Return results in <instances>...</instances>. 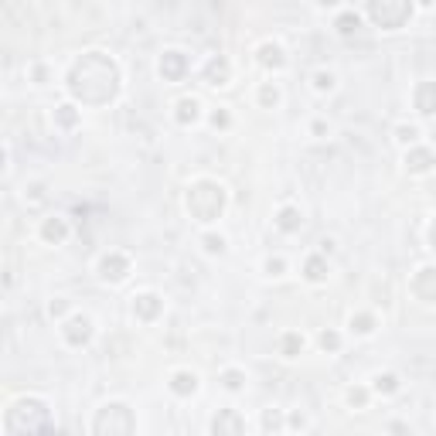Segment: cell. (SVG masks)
Masks as SVG:
<instances>
[{
	"label": "cell",
	"instance_id": "obj_1",
	"mask_svg": "<svg viewBox=\"0 0 436 436\" xmlns=\"http://www.w3.org/2000/svg\"><path fill=\"white\" fill-rule=\"evenodd\" d=\"M58 334H62V341H65L69 348H85V344L96 337V321H92L89 314L72 310V314L58 324Z\"/></svg>",
	"mask_w": 436,
	"mask_h": 436
},
{
	"label": "cell",
	"instance_id": "obj_2",
	"mask_svg": "<svg viewBox=\"0 0 436 436\" xmlns=\"http://www.w3.org/2000/svg\"><path fill=\"white\" fill-rule=\"evenodd\" d=\"M96 273H99V280L109 283V286H116V283H123L129 276V259L123 256V253H106L103 259H99V266H96Z\"/></svg>",
	"mask_w": 436,
	"mask_h": 436
},
{
	"label": "cell",
	"instance_id": "obj_3",
	"mask_svg": "<svg viewBox=\"0 0 436 436\" xmlns=\"http://www.w3.org/2000/svg\"><path fill=\"white\" fill-rule=\"evenodd\" d=\"M188 69H191V58L178 48H171V52H160V62H157V72L164 78H171V82H181V78L188 76Z\"/></svg>",
	"mask_w": 436,
	"mask_h": 436
},
{
	"label": "cell",
	"instance_id": "obj_4",
	"mask_svg": "<svg viewBox=\"0 0 436 436\" xmlns=\"http://www.w3.org/2000/svg\"><path fill=\"white\" fill-rule=\"evenodd\" d=\"M256 62L266 69V72H283L286 69V48H283L280 41H273V38H266L262 45L256 48Z\"/></svg>",
	"mask_w": 436,
	"mask_h": 436
},
{
	"label": "cell",
	"instance_id": "obj_5",
	"mask_svg": "<svg viewBox=\"0 0 436 436\" xmlns=\"http://www.w3.org/2000/svg\"><path fill=\"white\" fill-rule=\"evenodd\" d=\"M211 436H246V419L235 409H218L211 419Z\"/></svg>",
	"mask_w": 436,
	"mask_h": 436
},
{
	"label": "cell",
	"instance_id": "obj_6",
	"mask_svg": "<svg viewBox=\"0 0 436 436\" xmlns=\"http://www.w3.org/2000/svg\"><path fill=\"white\" fill-rule=\"evenodd\" d=\"M69 222H65V215H45L41 218V225H38V239L41 242H48V246H62L65 239H69Z\"/></svg>",
	"mask_w": 436,
	"mask_h": 436
},
{
	"label": "cell",
	"instance_id": "obj_7",
	"mask_svg": "<svg viewBox=\"0 0 436 436\" xmlns=\"http://www.w3.org/2000/svg\"><path fill=\"white\" fill-rule=\"evenodd\" d=\"M167 388L181 395V399H191L198 388H202V379H198V372H191V368H174L171 372V379H167Z\"/></svg>",
	"mask_w": 436,
	"mask_h": 436
},
{
	"label": "cell",
	"instance_id": "obj_8",
	"mask_svg": "<svg viewBox=\"0 0 436 436\" xmlns=\"http://www.w3.org/2000/svg\"><path fill=\"white\" fill-rule=\"evenodd\" d=\"M202 76H205V82L211 85V89H225V85L232 82V65L222 58V55H218V58L211 55L205 65H202Z\"/></svg>",
	"mask_w": 436,
	"mask_h": 436
},
{
	"label": "cell",
	"instance_id": "obj_9",
	"mask_svg": "<svg viewBox=\"0 0 436 436\" xmlns=\"http://www.w3.org/2000/svg\"><path fill=\"white\" fill-rule=\"evenodd\" d=\"M202 116H205V109H202L198 96H181L174 103V120L181 127H195V123H202Z\"/></svg>",
	"mask_w": 436,
	"mask_h": 436
},
{
	"label": "cell",
	"instance_id": "obj_10",
	"mask_svg": "<svg viewBox=\"0 0 436 436\" xmlns=\"http://www.w3.org/2000/svg\"><path fill=\"white\" fill-rule=\"evenodd\" d=\"M273 225H276L283 235H293V232H300V229H304V208L280 205V208H276V218H273Z\"/></svg>",
	"mask_w": 436,
	"mask_h": 436
},
{
	"label": "cell",
	"instance_id": "obj_11",
	"mask_svg": "<svg viewBox=\"0 0 436 436\" xmlns=\"http://www.w3.org/2000/svg\"><path fill=\"white\" fill-rule=\"evenodd\" d=\"M328 276H331V266H328L324 253H321V249L310 253V256L304 259V280H307L310 286H321V283H328Z\"/></svg>",
	"mask_w": 436,
	"mask_h": 436
},
{
	"label": "cell",
	"instance_id": "obj_12",
	"mask_svg": "<svg viewBox=\"0 0 436 436\" xmlns=\"http://www.w3.org/2000/svg\"><path fill=\"white\" fill-rule=\"evenodd\" d=\"M368 388H372V395H382V399H388V395H399V392H402V379H399L395 372H375Z\"/></svg>",
	"mask_w": 436,
	"mask_h": 436
},
{
	"label": "cell",
	"instance_id": "obj_13",
	"mask_svg": "<svg viewBox=\"0 0 436 436\" xmlns=\"http://www.w3.org/2000/svg\"><path fill=\"white\" fill-rule=\"evenodd\" d=\"M433 164H436V154L433 150H426L423 143L412 147V150H406V167H409V174H430Z\"/></svg>",
	"mask_w": 436,
	"mask_h": 436
},
{
	"label": "cell",
	"instance_id": "obj_14",
	"mask_svg": "<svg viewBox=\"0 0 436 436\" xmlns=\"http://www.w3.org/2000/svg\"><path fill=\"white\" fill-rule=\"evenodd\" d=\"M358 27H361V14L355 10V7H337V21H334V31H337L341 38H351Z\"/></svg>",
	"mask_w": 436,
	"mask_h": 436
},
{
	"label": "cell",
	"instance_id": "obj_15",
	"mask_svg": "<svg viewBox=\"0 0 436 436\" xmlns=\"http://www.w3.org/2000/svg\"><path fill=\"white\" fill-rule=\"evenodd\" d=\"M256 99H259V106H262V109H276V106L283 103V89H280V82H276V78H266V82H259Z\"/></svg>",
	"mask_w": 436,
	"mask_h": 436
},
{
	"label": "cell",
	"instance_id": "obj_16",
	"mask_svg": "<svg viewBox=\"0 0 436 436\" xmlns=\"http://www.w3.org/2000/svg\"><path fill=\"white\" fill-rule=\"evenodd\" d=\"M392 136H395V143H399V147L412 150V147H419V143H423V127H419V123H399V127L392 129Z\"/></svg>",
	"mask_w": 436,
	"mask_h": 436
},
{
	"label": "cell",
	"instance_id": "obj_17",
	"mask_svg": "<svg viewBox=\"0 0 436 436\" xmlns=\"http://www.w3.org/2000/svg\"><path fill=\"white\" fill-rule=\"evenodd\" d=\"M310 89H314L317 96L337 92V72H334V69H317V72L310 76Z\"/></svg>",
	"mask_w": 436,
	"mask_h": 436
},
{
	"label": "cell",
	"instance_id": "obj_18",
	"mask_svg": "<svg viewBox=\"0 0 436 436\" xmlns=\"http://www.w3.org/2000/svg\"><path fill=\"white\" fill-rule=\"evenodd\" d=\"M218 382H222V388H225V392H246V385H249V375H246L242 368L229 365V368H222Z\"/></svg>",
	"mask_w": 436,
	"mask_h": 436
},
{
	"label": "cell",
	"instance_id": "obj_19",
	"mask_svg": "<svg viewBox=\"0 0 436 436\" xmlns=\"http://www.w3.org/2000/svg\"><path fill=\"white\" fill-rule=\"evenodd\" d=\"M202 249H205V256H225L229 253V239L222 232H202Z\"/></svg>",
	"mask_w": 436,
	"mask_h": 436
},
{
	"label": "cell",
	"instance_id": "obj_20",
	"mask_svg": "<svg viewBox=\"0 0 436 436\" xmlns=\"http://www.w3.org/2000/svg\"><path fill=\"white\" fill-rule=\"evenodd\" d=\"M304 344H307V341H304V334L286 331L280 337V355H283V358H300V355H304Z\"/></svg>",
	"mask_w": 436,
	"mask_h": 436
},
{
	"label": "cell",
	"instance_id": "obj_21",
	"mask_svg": "<svg viewBox=\"0 0 436 436\" xmlns=\"http://www.w3.org/2000/svg\"><path fill=\"white\" fill-rule=\"evenodd\" d=\"M348 328H351L355 337H372V334L379 331V321L368 317V314H351V317H348Z\"/></svg>",
	"mask_w": 436,
	"mask_h": 436
},
{
	"label": "cell",
	"instance_id": "obj_22",
	"mask_svg": "<svg viewBox=\"0 0 436 436\" xmlns=\"http://www.w3.org/2000/svg\"><path fill=\"white\" fill-rule=\"evenodd\" d=\"M419 92H426V99H416V113L419 116H436V82H423Z\"/></svg>",
	"mask_w": 436,
	"mask_h": 436
},
{
	"label": "cell",
	"instance_id": "obj_23",
	"mask_svg": "<svg viewBox=\"0 0 436 436\" xmlns=\"http://www.w3.org/2000/svg\"><path fill=\"white\" fill-rule=\"evenodd\" d=\"M286 269H290V266H286V259L283 256H266L262 259V276H266V280H283Z\"/></svg>",
	"mask_w": 436,
	"mask_h": 436
},
{
	"label": "cell",
	"instance_id": "obj_24",
	"mask_svg": "<svg viewBox=\"0 0 436 436\" xmlns=\"http://www.w3.org/2000/svg\"><path fill=\"white\" fill-rule=\"evenodd\" d=\"M344 399H348L351 409H365L368 399H372V388H368V385H351V388L344 392Z\"/></svg>",
	"mask_w": 436,
	"mask_h": 436
},
{
	"label": "cell",
	"instance_id": "obj_25",
	"mask_svg": "<svg viewBox=\"0 0 436 436\" xmlns=\"http://www.w3.org/2000/svg\"><path fill=\"white\" fill-rule=\"evenodd\" d=\"M317 344H321V351L334 355V351L341 348V334H337V331H321V334H317Z\"/></svg>",
	"mask_w": 436,
	"mask_h": 436
},
{
	"label": "cell",
	"instance_id": "obj_26",
	"mask_svg": "<svg viewBox=\"0 0 436 436\" xmlns=\"http://www.w3.org/2000/svg\"><path fill=\"white\" fill-rule=\"evenodd\" d=\"M208 123L215 129H225L232 123V116H229V106H218V109H211V116H208Z\"/></svg>",
	"mask_w": 436,
	"mask_h": 436
},
{
	"label": "cell",
	"instance_id": "obj_27",
	"mask_svg": "<svg viewBox=\"0 0 436 436\" xmlns=\"http://www.w3.org/2000/svg\"><path fill=\"white\" fill-rule=\"evenodd\" d=\"M27 72H31V78H34V85H48V82H55V78L48 76V69H45V62H34Z\"/></svg>",
	"mask_w": 436,
	"mask_h": 436
},
{
	"label": "cell",
	"instance_id": "obj_28",
	"mask_svg": "<svg viewBox=\"0 0 436 436\" xmlns=\"http://www.w3.org/2000/svg\"><path fill=\"white\" fill-rule=\"evenodd\" d=\"M55 120H62V123H76V120H78V109L72 103H62L58 109H55Z\"/></svg>",
	"mask_w": 436,
	"mask_h": 436
},
{
	"label": "cell",
	"instance_id": "obj_29",
	"mask_svg": "<svg viewBox=\"0 0 436 436\" xmlns=\"http://www.w3.org/2000/svg\"><path fill=\"white\" fill-rule=\"evenodd\" d=\"M328 133H331V123H328V120H314V123H310V136H317V140H324Z\"/></svg>",
	"mask_w": 436,
	"mask_h": 436
},
{
	"label": "cell",
	"instance_id": "obj_30",
	"mask_svg": "<svg viewBox=\"0 0 436 436\" xmlns=\"http://www.w3.org/2000/svg\"><path fill=\"white\" fill-rule=\"evenodd\" d=\"M286 426H290V430H304V426H307V416H304V412H290Z\"/></svg>",
	"mask_w": 436,
	"mask_h": 436
},
{
	"label": "cell",
	"instance_id": "obj_31",
	"mask_svg": "<svg viewBox=\"0 0 436 436\" xmlns=\"http://www.w3.org/2000/svg\"><path fill=\"white\" fill-rule=\"evenodd\" d=\"M65 310H69V304H65V297H55L52 304H48V314H52V317H55V314H65Z\"/></svg>",
	"mask_w": 436,
	"mask_h": 436
},
{
	"label": "cell",
	"instance_id": "obj_32",
	"mask_svg": "<svg viewBox=\"0 0 436 436\" xmlns=\"http://www.w3.org/2000/svg\"><path fill=\"white\" fill-rule=\"evenodd\" d=\"M280 419H283V412H266V430H273V426L280 430V426H283Z\"/></svg>",
	"mask_w": 436,
	"mask_h": 436
}]
</instances>
